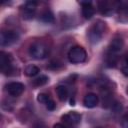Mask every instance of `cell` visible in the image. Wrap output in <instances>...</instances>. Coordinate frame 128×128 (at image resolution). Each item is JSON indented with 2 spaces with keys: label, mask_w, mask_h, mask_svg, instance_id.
<instances>
[{
  "label": "cell",
  "mask_w": 128,
  "mask_h": 128,
  "mask_svg": "<svg viewBox=\"0 0 128 128\" xmlns=\"http://www.w3.org/2000/svg\"><path fill=\"white\" fill-rule=\"evenodd\" d=\"M124 46V41L122 37L115 36L108 47V53H107V63L109 66H114L118 61V54L121 52L122 48Z\"/></svg>",
  "instance_id": "1"
},
{
  "label": "cell",
  "mask_w": 128,
  "mask_h": 128,
  "mask_svg": "<svg viewBox=\"0 0 128 128\" xmlns=\"http://www.w3.org/2000/svg\"><path fill=\"white\" fill-rule=\"evenodd\" d=\"M104 32H105V23L104 22L97 21L96 23H94L89 28L88 33H87V36H88L90 43H92V44L98 43L102 39Z\"/></svg>",
  "instance_id": "2"
},
{
  "label": "cell",
  "mask_w": 128,
  "mask_h": 128,
  "mask_svg": "<svg viewBox=\"0 0 128 128\" xmlns=\"http://www.w3.org/2000/svg\"><path fill=\"white\" fill-rule=\"evenodd\" d=\"M48 52H49L48 47L43 42H40V41L33 42L29 47L30 56L34 59H37V60L45 58L48 55Z\"/></svg>",
  "instance_id": "3"
},
{
  "label": "cell",
  "mask_w": 128,
  "mask_h": 128,
  "mask_svg": "<svg viewBox=\"0 0 128 128\" xmlns=\"http://www.w3.org/2000/svg\"><path fill=\"white\" fill-rule=\"evenodd\" d=\"M86 58H87V53L85 49L81 46H74L68 52V59L71 63L74 64L82 63L86 60Z\"/></svg>",
  "instance_id": "4"
},
{
  "label": "cell",
  "mask_w": 128,
  "mask_h": 128,
  "mask_svg": "<svg viewBox=\"0 0 128 128\" xmlns=\"http://www.w3.org/2000/svg\"><path fill=\"white\" fill-rule=\"evenodd\" d=\"M37 5H38V0H26L25 4L20 9L22 18L25 20L32 19L35 15Z\"/></svg>",
  "instance_id": "5"
},
{
  "label": "cell",
  "mask_w": 128,
  "mask_h": 128,
  "mask_svg": "<svg viewBox=\"0 0 128 128\" xmlns=\"http://www.w3.org/2000/svg\"><path fill=\"white\" fill-rule=\"evenodd\" d=\"M19 36L17 32L9 29H1L0 30V45L2 46H10L17 42Z\"/></svg>",
  "instance_id": "6"
},
{
  "label": "cell",
  "mask_w": 128,
  "mask_h": 128,
  "mask_svg": "<svg viewBox=\"0 0 128 128\" xmlns=\"http://www.w3.org/2000/svg\"><path fill=\"white\" fill-rule=\"evenodd\" d=\"M14 70L13 58L10 54L4 51H0V72L4 74H10Z\"/></svg>",
  "instance_id": "7"
},
{
  "label": "cell",
  "mask_w": 128,
  "mask_h": 128,
  "mask_svg": "<svg viewBox=\"0 0 128 128\" xmlns=\"http://www.w3.org/2000/svg\"><path fill=\"white\" fill-rule=\"evenodd\" d=\"M6 90L11 96L17 97V96H20L24 92L25 86H24V84H22L20 82H11L6 85Z\"/></svg>",
  "instance_id": "8"
},
{
  "label": "cell",
  "mask_w": 128,
  "mask_h": 128,
  "mask_svg": "<svg viewBox=\"0 0 128 128\" xmlns=\"http://www.w3.org/2000/svg\"><path fill=\"white\" fill-rule=\"evenodd\" d=\"M61 119L66 125L73 126V125H77L81 121V115L75 111H71V112L64 114L61 117Z\"/></svg>",
  "instance_id": "9"
},
{
  "label": "cell",
  "mask_w": 128,
  "mask_h": 128,
  "mask_svg": "<svg viewBox=\"0 0 128 128\" xmlns=\"http://www.w3.org/2000/svg\"><path fill=\"white\" fill-rule=\"evenodd\" d=\"M93 0H80L82 6V15L86 19H90L95 14V8L92 5Z\"/></svg>",
  "instance_id": "10"
},
{
  "label": "cell",
  "mask_w": 128,
  "mask_h": 128,
  "mask_svg": "<svg viewBox=\"0 0 128 128\" xmlns=\"http://www.w3.org/2000/svg\"><path fill=\"white\" fill-rule=\"evenodd\" d=\"M37 101H38L39 103L45 105V107H46L48 110H50V111H52V110L55 109V106H56L55 102L50 98L49 95H47V94H45V93H40V94H38V96H37Z\"/></svg>",
  "instance_id": "11"
},
{
  "label": "cell",
  "mask_w": 128,
  "mask_h": 128,
  "mask_svg": "<svg viewBox=\"0 0 128 128\" xmlns=\"http://www.w3.org/2000/svg\"><path fill=\"white\" fill-rule=\"evenodd\" d=\"M98 96L94 93H88L85 95L84 99H83V104L85 107L87 108H93L98 104Z\"/></svg>",
  "instance_id": "12"
},
{
  "label": "cell",
  "mask_w": 128,
  "mask_h": 128,
  "mask_svg": "<svg viewBox=\"0 0 128 128\" xmlns=\"http://www.w3.org/2000/svg\"><path fill=\"white\" fill-rule=\"evenodd\" d=\"M55 91H56V94H57V96H58L60 101H65L67 99L68 90H67V88L64 85H58L55 88Z\"/></svg>",
  "instance_id": "13"
},
{
  "label": "cell",
  "mask_w": 128,
  "mask_h": 128,
  "mask_svg": "<svg viewBox=\"0 0 128 128\" xmlns=\"http://www.w3.org/2000/svg\"><path fill=\"white\" fill-rule=\"evenodd\" d=\"M40 20L44 23H53L54 22V14L50 11V10H46L44 11L41 15H40Z\"/></svg>",
  "instance_id": "14"
},
{
  "label": "cell",
  "mask_w": 128,
  "mask_h": 128,
  "mask_svg": "<svg viewBox=\"0 0 128 128\" xmlns=\"http://www.w3.org/2000/svg\"><path fill=\"white\" fill-rule=\"evenodd\" d=\"M39 72H40V69H39L37 66H35V65H28V66L25 68V70H24L25 75L28 76V77H34V76H36Z\"/></svg>",
  "instance_id": "15"
},
{
  "label": "cell",
  "mask_w": 128,
  "mask_h": 128,
  "mask_svg": "<svg viewBox=\"0 0 128 128\" xmlns=\"http://www.w3.org/2000/svg\"><path fill=\"white\" fill-rule=\"evenodd\" d=\"M48 80H49V78L46 75H40L39 77H37L36 79L33 80V85L36 87H40V86L45 85L48 82Z\"/></svg>",
  "instance_id": "16"
},
{
  "label": "cell",
  "mask_w": 128,
  "mask_h": 128,
  "mask_svg": "<svg viewBox=\"0 0 128 128\" xmlns=\"http://www.w3.org/2000/svg\"><path fill=\"white\" fill-rule=\"evenodd\" d=\"M62 67V63L61 62H59V61H57V60H54V61H51L50 62V64H49V68H51V69H59V68H61Z\"/></svg>",
  "instance_id": "17"
},
{
  "label": "cell",
  "mask_w": 128,
  "mask_h": 128,
  "mask_svg": "<svg viewBox=\"0 0 128 128\" xmlns=\"http://www.w3.org/2000/svg\"><path fill=\"white\" fill-rule=\"evenodd\" d=\"M5 2H7V0H0V5H2V4H4Z\"/></svg>",
  "instance_id": "18"
}]
</instances>
